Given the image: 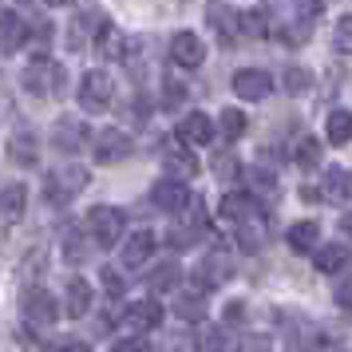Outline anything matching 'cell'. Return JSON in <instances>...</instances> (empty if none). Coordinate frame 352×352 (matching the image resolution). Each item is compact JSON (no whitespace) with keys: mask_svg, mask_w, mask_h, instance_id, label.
Masks as SVG:
<instances>
[{"mask_svg":"<svg viewBox=\"0 0 352 352\" xmlns=\"http://www.w3.org/2000/svg\"><path fill=\"white\" fill-rule=\"evenodd\" d=\"M123 226H127V218H123V210H115V206H91L87 218H83L87 238L96 241L99 250H115L119 238H123Z\"/></svg>","mask_w":352,"mask_h":352,"instance_id":"6da1fadb","label":"cell"},{"mask_svg":"<svg viewBox=\"0 0 352 352\" xmlns=\"http://www.w3.org/2000/svg\"><path fill=\"white\" fill-rule=\"evenodd\" d=\"M83 186H87V170L76 166V162H64V166H56V170L44 178V198H48L52 206H67Z\"/></svg>","mask_w":352,"mask_h":352,"instance_id":"7a4b0ae2","label":"cell"},{"mask_svg":"<svg viewBox=\"0 0 352 352\" xmlns=\"http://www.w3.org/2000/svg\"><path fill=\"white\" fill-rule=\"evenodd\" d=\"M64 83H67V72L48 56H36L32 64L24 67V87L32 96H64Z\"/></svg>","mask_w":352,"mask_h":352,"instance_id":"3957f363","label":"cell"},{"mask_svg":"<svg viewBox=\"0 0 352 352\" xmlns=\"http://www.w3.org/2000/svg\"><path fill=\"white\" fill-rule=\"evenodd\" d=\"M20 313H24V320H28V324H36V329H48V324H56V320H60V305H56V297H52L48 289L28 285V289H24V297H20Z\"/></svg>","mask_w":352,"mask_h":352,"instance_id":"277c9868","label":"cell"},{"mask_svg":"<svg viewBox=\"0 0 352 352\" xmlns=\"http://www.w3.org/2000/svg\"><path fill=\"white\" fill-rule=\"evenodd\" d=\"M111 96H115V83H111L107 72L91 67V72L80 80V107L83 111H91V115L107 111V107H111Z\"/></svg>","mask_w":352,"mask_h":352,"instance_id":"5b68a950","label":"cell"},{"mask_svg":"<svg viewBox=\"0 0 352 352\" xmlns=\"http://www.w3.org/2000/svg\"><path fill=\"white\" fill-rule=\"evenodd\" d=\"M230 273H234V257L226 254V250H214V254H206L202 261H198V270H194V285H198V293L206 297L210 289H218L230 281Z\"/></svg>","mask_w":352,"mask_h":352,"instance_id":"8992f818","label":"cell"},{"mask_svg":"<svg viewBox=\"0 0 352 352\" xmlns=\"http://www.w3.org/2000/svg\"><path fill=\"white\" fill-rule=\"evenodd\" d=\"M91 155H96V162H103V166H111V162H123L131 155V135L119 127H103L91 139Z\"/></svg>","mask_w":352,"mask_h":352,"instance_id":"52a82bcc","label":"cell"},{"mask_svg":"<svg viewBox=\"0 0 352 352\" xmlns=\"http://www.w3.org/2000/svg\"><path fill=\"white\" fill-rule=\"evenodd\" d=\"M83 143H87V123H83V119H76V115L56 119V127H52V146H56L60 155H76Z\"/></svg>","mask_w":352,"mask_h":352,"instance_id":"ba28073f","label":"cell"},{"mask_svg":"<svg viewBox=\"0 0 352 352\" xmlns=\"http://www.w3.org/2000/svg\"><path fill=\"white\" fill-rule=\"evenodd\" d=\"M151 202L159 210H166V214H182V210L190 206V186L178 182V178H159L155 190H151Z\"/></svg>","mask_w":352,"mask_h":352,"instance_id":"9c48e42d","label":"cell"},{"mask_svg":"<svg viewBox=\"0 0 352 352\" xmlns=\"http://www.w3.org/2000/svg\"><path fill=\"white\" fill-rule=\"evenodd\" d=\"M234 91L250 103H261L273 91V76L261 67H241V72H234Z\"/></svg>","mask_w":352,"mask_h":352,"instance_id":"30bf717a","label":"cell"},{"mask_svg":"<svg viewBox=\"0 0 352 352\" xmlns=\"http://www.w3.org/2000/svg\"><path fill=\"white\" fill-rule=\"evenodd\" d=\"M218 210H222L226 222H234V226H250V222H257V214H261V210H257V198L250 190H230Z\"/></svg>","mask_w":352,"mask_h":352,"instance_id":"8fae6325","label":"cell"},{"mask_svg":"<svg viewBox=\"0 0 352 352\" xmlns=\"http://www.w3.org/2000/svg\"><path fill=\"white\" fill-rule=\"evenodd\" d=\"M131 333H151V329H159L162 324V305L155 297H143V301H131L127 313H123Z\"/></svg>","mask_w":352,"mask_h":352,"instance_id":"7c38bea8","label":"cell"},{"mask_svg":"<svg viewBox=\"0 0 352 352\" xmlns=\"http://www.w3.org/2000/svg\"><path fill=\"white\" fill-rule=\"evenodd\" d=\"M178 139H182V146H206L210 139H214V119L202 111H190L178 119Z\"/></svg>","mask_w":352,"mask_h":352,"instance_id":"4fadbf2b","label":"cell"},{"mask_svg":"<svg viewBox=\"0 0 352 352\" xmlns=\"http://www.w3.org/2000/svg\"><path fill=\"white\" fill-rule=\"evenodd\" d=\"M24 206H28V186L24 182H8L0 190V226H16L24 218Z\"/></svg>","mask_w":352,"mask_h":352,"instance_id":"5bb4252c","label":"cell"},{"mask_svg":"<svg viewBox=\"0 0 352 352\" xmlns=\"http://www.w3.org/2000/svg\"><path fill=\"white\" fill-rule=\"evenodd\" d=\"M170 60H175L178 67H202L206 48H202V40L194 32H178L175 40H170Z\"/></svg>","mask_w":352,"mask_h":352,"instance_id":"9a60e30c","label":"cell"},{"mask_svg":"<svg viewBox=\"0 0 352 352\" xmlns=\"http://www.w3.org/2000/svg\"><path fill=\"white\" fill-rule=\"evenodd\" d=\"M151 254H155V234H151V230H135V234L123 241V250H119V261H123L127 270H135V265H143Z\"/></svg>","mask_w":352,"mask_h":352,"instance_id":"2e32d148","label":"cell"},{"mask_svg":"<svg viewBox=\"0 0 352 352\" xmlns=\"http://www.w3.org/2000/svg\"><path fill=\"white\" fill-rule=\"evenodd\" d=\"M320 190H324V198L336 202V206L352 202V170L349 166H329V170H324V182H320Z\"/></svg>","mask_w":352,"mask_h":352,"instance_id":"e0dca14e","label":"cell"},{"mask_svg":"<svg viewBox=\"0 0 352 352\" xmlns=\"http://www.w3.org/2000/svg\"><path fill=\"white\" fill-rule=\"evenodd\" d=\"M162 166H166V178H178V182H186V178L198 175V159H194L190 146H170L162 155Z\"/></svg>","mask_w":352,"mask_h":352,"instance_id":"ac0fdd59","label":"cell"},{"mask_svg":"<svg viewBox=\"0 0 352 352\" xmlns=\"http://www.w3.org/2000/svg\"><path fill=\"white\" fill-rule=\"evenodd\" d=\"M91 285L83 281V277H67L64 285V313L67 317H87V309H91Z\"/></svg>","mask_w":352,"mask_h":352,"instance_id":"d6986e66","label":"cell"},{"mask_svg":"<svg viewBox=\"0 0 352 352\" xmlns=\"http://www.w3.org/2000/svg\"><path fill=\"white\" fill-rule=\"evenodd\" d=\"M24 40H28V24L16 12H0V52L12 56V52L24 48Z\"/></svg>","mask_w":352,"mask_h":352,"instance_id":"ffe728a7","label":"cell"},{"mask_svg":"<svg viewBox=\"0 0 352 352\" xmlns=\"http://www.w3.org/2000/svg\"><path fill=\"white\" fill-rule=\"evenodd\" d=\"M96 48H99V56H107V60H123V56H127L123 36H119V28H115L107 16H99V24H96Z\"/></svg>","mask_w":352,"mask_h":352,"instance_id":"44dd1931","label":"cell"},{"mask_svg":"<svg viewBox=\"0 0 352 352\" xmlns=\"http://www.w3.org/2000/svg\"><path fill=\"white\" fill-rule=\"evenodd\" d=\"M210 24L222 40H238L241 36V12L230 4H210Z\"/></svg>","mask_w":352,"mask_h":352,"instance_id":"7402d4cb","label":"cell"},{"mask_svg":"<svg viewBox=\"0 0 352 352\" xmlns=\"http://www.w3.org/2000/svg\"><path fill=\"white\" fill-rule=\"evenodd\" d=\"M8 159L16 162V166H36V159H40V143H36L32 131H16V135L8 139Z\"/></svg>","mask_w":352,"mask_h":352,"instance_id":"603a6c76","label":"cell"},{"mask_svg":"<svg viewBox=\"0 0 352 352\" xmlns=\"http://www.w3.org/2000/svg\"><path fill=\"white\" fill-rule=\"evenodd\" d=\"M285 241H289V250H297V254H313L320 245V222H293Z\"/></svg>","mask_w":352,"mask_h":352,"instance_id":"cb8c5ba5","label":"cell"},{"mask_svg":"<svg viewBox=\"0 0 352 352\" xmlns=\"http://www.w3.org/2000/svg\"><path fill=\"white\" fill-rule=\"evenodd\" d=\"M349 265H352V250H349V245L329 241V245H320V250H317V270L320 273H344Z\"/></svg>","mask_w":352,"mask_h":352,"instance_id":"d4e9b609","label":"cell"},{"mask_svg":"<svg viewBox=\"0 0 352 352\" xmlns=\"http://www.w3.org/2000/svg\"><path fill=\"white\" fill-rule=\"evenodd\" d=\"M178 281H182V265H178V261H170V257H166L162 265H155V270H151V277H146V285L155 289V293H170Z\"/></svg>","mask_w":352,"mask_h":352,"instance_id":"484cf974","label":"cell"},{"mask_svg":"<svg viewBox=\"0 0 352 352\" xmlns=\"http://www.w3.org/2000/svg\"><path fill=\"white\" fill-rule=\"evenodd\" d=\"M324 135H329V143H333V146L352 143V111H333V115H329Z\"/></svg>","mask_w":352,"mask_h":352,"instance_id":"4316f807","label":"cell"},{"mask_svg":"<svg viewBox=\"0 0 352 352\" xmlns=\"http://www.w3.org/2000/svg\"><path fill=\"white\" fill-rule=\"evenodd\" d=\"M202 313H206V297L202 293H182L175 301V317L182 320H202Z\"/></svg>","mask_w":352,"mask_h":352,"instance_id":"83f0119b","label":"cell"},{"mask_svg":"<svg viewBox=\"0 0 352 352\" xmlns=\"http://www.w3.org/2000/svg\"><path fill=\"white\" fill-rule=\"evenodd\" d=\"M194 349H198V352H222L226 349V329L202 324V329H198V336H194Z\"/></svg>","mask_w":352,"mask_h":352,"instance_id":"f1b7e54d","label":"cell"},{"mask_svg":"<svg viewBox=\"0 0 352 352\" xmlns=\"http://www.w3.org/2000/svg\"><path fill=\"white\" fill-rule=\"evenodd\" d=\"M64 257L67 261H83L87 257V238H83L80 226H67L64 230Z\"/></svg>","mask_w":352,"mask_h":352,"instance_id":"f546056e","label":"cell"},{"mask_svg":"<svg viewBox=\"0 0 352 352\" xmlns=\"http://www.w3.org/2000/svg\"><path fill=\"white\" fill-rule=\"evenodd\" d=\"M218 131L226 135V143L241 139V135H245V115L234 111V107H230V111H222V115H218Z\"/></svg>","mask_w":352,"mask_h":352,"instance_id":"4dcf8cb0","label":"cell"},{"mask_svg":"<svg viewBox=\"0 0 352 352\" xmlns=\"http://www.w3.org/2000/svg\"><path fill=\"white\" fill-rule=\"evenodd\" d=\"M309 87H313V72H305V67L289 64V67H285V91H289V96H305Z\"/></svg>","mask_w":352,"mask_h":352,"instance_id":"1f68e13d","label":"cell"},{"mask_svg":"<svg viewBox=\"0 0 352 352\" xmlns=\"http://www.w3.org/2000/svg\"><path fill=\"white\" fill-rule=\"evenodd\" d=\"M293 159H297V166H305V170L317 166L320 162V143L313 139V135H305L301 143H297V151H293Z\"/></svg>","mask_w":352,"mask_h":352,"instance_id":"d6a6232c","label":"cell"},{"mask_svg":"<svg viewBox=\"0 0 352 352\" xmlns=\"http://www.w3.org/2000/svg\"><path fill=\"white\" fill-rule=\"evenodd\" d=\"M265 32H270V16H265L261 8L241 12V36H265Z\"/></svg>","mask_w":352,"mask_h":352,"instance_id":"836d02e7","label":"cell"},{"mask_svg":"<svg viewBox=\"0 0 352 352\" xmlns=\"http://www.w3.org/2000/svg\"><path fill=\"white\" fill-rule=\"evenodd\" d=\"M333 48L340 56H352V16H340L333 28Z\"/></svg>","mask_w":352,"mask_h":352,"instance_id":"e575fe53","label":"cell"},{"mask_svg":"<svg viewBox=\"0 0 352 352\" xmlns=\"http://www.w3.org/2000/svg\"><path fill=\"white\" fill-rule=\"evenodd\" d=\"M99 16H80L76 24H72V32H67V48L72 52H80L83 48V40H87V28H96Z\"/></svg>","mask_w":352,"mask_h":352,"instance_id":"d590c367","label":"cell"},{"mask_svg":"<svg viewBox=\"0 0 352 352\" xmlns=\"http://www.w3.org/2000/svg\"><path fill=\"white\" fill-rule=\"evenodd\" d=\"M250 186H254L257 194L273 198V194H277V178H273L270 170H265V166H254V170H250Z\"/></svg>","mask_w":352,"mask_h":352,"instance_id":"8d00e7d4","label":"cell"},{"mask_svg":"<svg viewBox=\"0 0 352 352\" xmlns=\"http://www.w3.org/2000/svg\"><path fill=\"white\" fill-rule=\"evenodd\" d=\"M214 175L222 178V182H234V178L241 175V170H238V159H234V155H226V151H222V155L214 159Z\"/></svg>","mask_w":352,"mask_h":352,"instance_id":"74e56055","label":"cell"},{"mask_svg":"<svg viewBox=\"0 0 352 352\" xmlns=\"http://www.w3.org/2000/svg\"><path fill=\"white\" fill-rule=\"evenodd\" d=\"M293 8H297V16L309 24V20H317L324 12V0H293Z\"/></svg>","mask_w":352,"mask_h":352,"instance_id":"f35d334b","label":"cell"},{"mask_svg":"<svg viewBox=\"0 0 352 352\" xmlns=\"http://www.w3.org/2000/svg\"><path fill=\"white\" fill-rule=\"evenodd\" d=\"M99 281H103V289H107V297H123V277L107 265V270H99Z\"/></svg>","mask_w":352,"mask_h":352,"instance_id":"ab89813d","label":"cell"},{"mask_svg":"<svg viewBox=\"0 0 352 352\" xmlns=\"http://www.w3.org/2000/svg\"><path fill=\"white\" fill-rule=\"evenodd\" d=\"M146 349H151V344H146L143 336H127V340H115L107 352H146Z\"/></svg>","mask_w":352,"mask_h":352,"instance_id":"60d3db41","label":"cell"},{"mask_svg":"<svg viewBox=\"0 0 352 352\" xmlns=\"http://www.w3.org/2000/svg\"><path fill=\"white\" fill-rule=\"evenodd\" d=\"M48 352H91V349H87L83 340H52Z\"/></svg>","mask_w":352,"mask_h":352,"instance_id":"b9f144b4","label":"cell"},{"mask_svg":"<svg viewBox=\"0 0 352 352\" xmlns=\"http://www.w3.org/2000/svg\"><path fill=\"white\" fill-rule=\"evenodd\" d=\"M336 305H344V309H352V277L344 281V285L336 289Z\"/></svg>","mask_w":352,"mask_h":352,"instance_id":"7bdbcfd3","label":"cell"},{"mask_svg":"<svg viewBox=\"0 0 352 352\" xmlns=\"http://www.w3.org/2000/svg\"><path fill=\"white\" fill-rule=\"evenodd\" d=\"M238 352H270V344H265V340H241Z\"/></svg>","mask_w":352,"mask_h":352,"instance_id":"ee69618b","label":"cell"},{"mask_svg":"<svg viewBox=\"0 0 352 352\" xmlns=\"http://www.w3.org/2000/svg\"><path fill=\"white\" fill-rule=\"evenodd\" d=\"M340 226H344V234L352 238V214H344V222H340Z\"/></svg>","mask_w":352,"mask_h":352,"instance_id":"f6af8a7d","label":"cell"},{"mask_svg":"<svg viewBox=\"0 0 352 352\" xmlns=\"http://www.w3.org/2000/svg\"><path fill=\"white\" fill-rule=\"evenodd\" d=\"M48 4H67V0H48Z\"/></svg>","mask_w":352,"mask_h":352,"instance_id":"bcb514c9","label":"cell"},{"mask_svg":"<svg viewBox=\"0 0 352 352\" xmlns=\"http://www.w3.org/2000/svg\"><path fill=\"white\" fill-rule=\"evenodd\" d=\"M20 4H32V0H20Z\"/></svg>","mask_w":352,"mask_h":352,"instance_id":"7dc6e473","label":"cell"},{"mask_svg":"<svg viewBox=\"0 0 352 352\" xmlns=\"http://www.w3.org/2000/svg\"><path fill=\"white\" fill-rule=\"evenodd\" d=\"M336 352H349V349H336Z\"/></svg>","mask_w":352,"mask_h":352,"instance_id":"c3c4849f","label":"cell"}]
</instances>
